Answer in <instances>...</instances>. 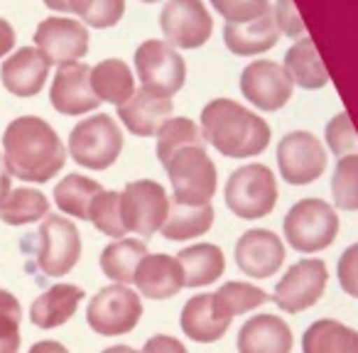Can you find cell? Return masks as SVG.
I'll return each mask as SVG.
<instances>
[{
    "instance_id": "ba28073f",
    "label": "cell",
    "mask_w": 358,
    "mask_h": 353,
    "mask_svg": "<svg viewBox=\"0 0 358 353\" xmlns=\"http://www.w3.org/2000/svg\"><path fill=\"white\" fill-rule=\"evenodd\" d=\"M143 299L128 284H108L91 297L86 324L99 336H125L140 324Z\"/></svg>"
},
{
    "instance_id": "c3c4849f",
    "label": "cell",
    "mask_w": 358,
    "mask_h": 353,
    "mask_svg": "<svg viewBox=\"0 0 358 353\" xmlns=\"http://www.w3.org/2000/svg\"><path fill=\"white\" fill-rule=\"evenodd\" d=\"M45 6L55 13H71V3L69 0H45Z\"/></svg>"
},
{
    "instance_id": "9a60e30c",
    "label": "cell",
    "mask_w": 358,
    "mask_h": 353,
    "mask_svg": "<svg viewBox=\"0 0 358 353\" xmlns=\"http://www.w3.org/2000/svg\"><path fill=\"white\" fill-rule=\"evenodd\" d=\"M32 40L50 64L57 66L81 62L89 52V30L74 17H47L37 25Z\"/></svg>"
},
{
    "instance_id": "1f68e13d",
    "label": "cell",
    "mask_w": 358,
    "mask_h": 353,
    "mask_svg": "<svg viewBox=\"0 0 358 353\" xmlns=\"http://www.w3.org/2000/svg\"><path fill=\"white\" fill-rule=\"evenodd\" d=\"M50 216V199L40 189L17 187L0 199V221L8 226H27Z\"/></svg>"
},
{
    "instance_id": "44dd1931",
    "label": "cell",
    "mask_w": 358,
    "mask_h": 353,
    "mask_svg": "<svg viewBox=\"0 0 358 353\" xmlns=\"http://www.w3.org/2000/svg\"><path fill=\"white\" fill-rule=\"evenodd\" d=\"M118 118L138 138H152L172 118V99L152 89H138L133 99L118 106Z\"/></svg>"
},
{
    "instance_id": "e575fe53",
    "label": "cell",
    "mask_w": 358,
    "mask_h": 353,
    "mask_svg": "<svg viewBox=\"0 0 358 353\" xmlns=\"http://www.w3.org/2000/svg\"><path fill=\"white\" fill-rule=\"evenodd\" d=\"M89 221L96 226V231H101L108 238L118 240L128 236V226L123 221V201H120V192H108L103 189L96 201L91 204Z\"/></svg>"
},
{
    "instance_id": "7a4b0ae2",
    "label": "cell",
    "mask_w": 358,
    "mask_h": 353,
    "mask_svg": "<svg viewBox=\"0 0 358 353\" xmlns=\"http://www.w3.org/2000/svg\"><path fill=\"white\" fill-rule=\"evenodd\" d=\"M201 133L214 150L231 159L258 157L268 150L273 138L268 120L231 99H214L204 106Z\"/></svg>"
},
{
    "instance_id": "60d3db41",
    "label": "cell",
    "mask_w": 358,
    "mask_h": 353,
    "mask_svg": "<svg viewBox=\"0 0 358 353\" xmlns=\"http://www.w3.org/2000/svg\"><path fill=\"white\" fill-rule=\"evenodd\" d=\"M273 15H275V22H278L280 35H287V37H292V40H302L304 20L297 13L294 0H275Z\"/></svg>"
},
{
    "instance_id": "836d02e7",
    "label": "cell",
    "mask_w": 358,
    "mask_h": 353,
    "mask_svg": "<svg viewBox=\"0 0 358 353\" xmlns=\"http://www.w3.org/2000/svg\"><path fill=\"white\" fill-rule=\"evenodd\" d=\"M331 201L338 211H358V152L338 157L334 164Z\"/></svg>"
},
{
    "instance_id": "cb8c5ba5",
    "label": "cell",
    "mask_w": 358,
    "mask_h": 353,
    "mask_svg": "<svg viewBox=\"0 0 358 353\" xmlns=\"http://www.w3.org/2000/svg\"><path fill=\"white\" fill-rule=\"evenodd\" d=\"M81 302H84V289L76 284L59 282L32 302L30 322L40 329H57L74 317Z\"/></svg>"
},
{
    "instance_id": "681fc988",
    "label": "cell",
    "mask_w": 358,
    "mask_h": 353,
    "mask_svg": "<svg viewBox=\"0 0 358 353\" xmlns=\"http://www.w3.org/2000/svg\"><path fill=\"white\" fill-rule=\"evenodd\" d=\"M101 353H140V351H135L133 346H125V343H118V346H108Z\"/></svg>"
},
{
    "instance_id": "5b68a950",
    "label": "cell",
    "mask_w": 358,
    "mask_h": 353,
    "mask_svg": "<svg viewBox=\"0 0 358 353\" xmlns=\"http://www.w3.org/2000/svg\"><path fill=\"white\" fill-rule=\"evenodd\" d=\"M123 150V130L115 123L113 115L94 113L71 128L69 133V154L76 164L86 169H103L113 167L115 159Z\"/></svg>"
},
{
    "instance_id": "4fadbf2b",
    "label": "cell",
    "mask_w": 358,
    "mask_h": 353,
    "mask_svg": "<svg viewBox=\"0 0 358 353\" xmlns=\"http://www.w3.org/2000/svg\"><path fill=\"white\" fill-rule=\"evenodd\" d=\"M164 40L179 50L206 45L214 32V20L201 0H167L159 13Z\"/></svg>"
},
{
    "instance_id": "d4e9b609",
    "label": "cell",
    "mask_w": 358,
    "mask_h": 353,
    "mask_svg": "<svg viewBox=\"0 0 358 353\" xmlns=\"http://www.w3.org/2000/svg\"><path fill=\"white\" fill-rule=\"evenodd\" d=\"M282 66L287 71V76L292 79L294 86L307 91L324 89L329 84V71L324 66L322 57L317 52L312 37L304 35L302 40H297L287 52H285Z\"/></svg>"
},
{
    "instance_id": "7dc6e473",
    "label": "cell",
    "mask_w": 358,
    "mask_h": 353,
    "mask_svg": "<svg viewBox=\"0 0 358 353\" xmlns=\"http://www.w3.org/2000/svg\"><path fill=\"white\" fill-rule=\"evenodd\" d=\"M27 353H69V348L59 341H37Z\"/></svg>"
},
{
    "instance_id": "b9f144b4",
    "label": "cell",
    "mask_w": 358,
    "mask_h": 353,
    "mask_svg": "<svg viewBox=\"0 0 358 353\" xmlns=\"http://www.w3.org/2000/svg\"><path fill=\"white\" fill-rule=\"evenodd\" d=\"M20 322L22 314H0V353L20 351Z\"/></svg>"
},
{
    "instance_id": "8992f818",
    "label": "cell",
    "mask_w": 358,
    "mask_h": 353,
    "mask_svg": "<svg viewBox=\"0 0 358 353\" xmlns=\"http://www.w3.org/2000/svg\"><path fill=\"white\" fill-rule=\"evenodd\" d=\"M167 177L172 185V201L177 204H211L219 187L216 164L201 145L179 150L167 164Z\"/></svg>"
},
{
    "instance_id": "8d00e7d4",
    "label": "cell",
    "mask_w": 358,
    "mask_h": 353,
    "mask_svg": "<svg viewBox=\"0 0 358 353\" xmlns=\"http://www.w3.org/2000/svg\"><path fill=\"white\" fill-rule=\"evenodd\" d=\"M69 3L71 13L96 30L115 27L125 13V0H69Z\"/></svg>"
},
{
    "instance_id": "e0dca14e",
    "label": "cell",
    "mask_w": 358,
    "mask_h": 353,
    "mask_svg": "<svg viewBox=\"0 0 358 353\" xmlns=\"http://www.w3.org/2000/svg\"><path fill=\"white\" fill-rule=\"evenodd\" d=\"M50 103L62 115H86L99 108L101 99L91 86V66L84 62L59 66L52 79Z\"/></svg>"
},
{
    "instance_id": "603a6c76",
    "label": "cell",
    "mask_w": 358,
    "mask_h": 353,
    "mask_svg": "<svg viewBox=\"0 0 358 353\" xmlns=\"http://www.w3.org/2000/svg\"><path fill=\"white\" fill-rule=\"evenodd\" d=\"M224 42L229 47V52H234L236 57H255L273 50L280 42L275 15L268 13V15L250 22H226Z\"/></svg>"
},
{
    "instance_id": "9c48e42d",
    "label": "cell",
    "mask_w": 358,
    "mask_h": 353,
    "mask_svg": "<svg viewBox=\"0 0 358 353\" xmlns=\"http://www.w3.org/2000/svg\"><path fill=\"white\" fill-rule=\"evenodd\" d=\"M329 164V150L309 130H292L278 143V169L287 185L307 187L317 182Z\"/></svg>"
},
{
    "instance_id": "f1b7e54d",
    "label": "cell",
    "mask_w": 358,
    "mask_h": 353,
    "mask_svg": "<svg viewBox=\"0 0 358 353\" xmlns=\"http://www.w3.org/2000/svg\"><path fill=\"white\" fill-rule=\"evenodd\" d=\"M216 211L211 204H169V214L162 224V236L167 240H192L206 236L214 226Z\"/></svg>"
},
{
    "instance_id": "484cf974",
    "label": "cell",
    "mask_w": 358,
    "mask_h": 353,
    "mask_svg": "<svg viewBox=\"0 0 358 353\" xmlns=\"http://www.w3.org/2000/svg\"><path fill=\"white\" fill-rule=\"evenodd\" d=\"M302 353H358V329L324 317L302 333Z\"/></svg>"
},
{
    "instance_id": "ffe728a7",
    "label": "cell",
    "mask_w": 358,
    "mask_h": 353,
    "mask_svg": "<svg viewBox=\"0 0 358 353\" xmlns=\"http://www.w3.org/2000/svg\"><path fill=\"white\" fill-rule=\"evenodd\" d=\"M238 353H292L294 333L278 314H253L236 338Z\"/></svg>"
},
{
    "instance_id": "ac0fdd59",
    "label": "cell",
    "mask_w": 358,
    "mask_h": 353,
    "mask_svg": "<svg viewBox=\"0 0 358 353\" xmlns=\"http://www.w3.org/2000/svg\"><path fill=\"white\" fill-rule=\"evenodd\" d=\"M231 317L221 302L216 299V292H204L194 294L192 299H187V304L182 307L179 314V326L187 333V338L196 343H214L219 338H224V333L229 331Z\"/></svg>"
},
{
    "instance_id": "7bdbcfd3",
    "label": "cell",
    "mask_w": 358,
    "mask_h": 353,
    "mask_svg": "<svg viewBox=\"0 0 358 353\" xmlns=\"http://www.w3.org/2000/svg\"><path fill=\"white\" fill-rule=\"evenodd\" d=\"M140 353H189L187 346L179 338L167 336V333H155L152 338H148Z\"/></svg>"
},
{
    "instance_id": "d6a6232c",
    "label": "cell",
    "mask_w": 358,
    "mask_h": 353,
    "mask_svg": "<svg viewBox=\"0 0 358 353\" xmlns=\"http://www.w3.org/2000/svg\"><path fill=\"white\" fill-rule=\"evenodd\" d=\"M204 133H201V125H196L192 118H169L167 123L159 128L157 133V159L162 164H167L179 150L185 147H194L201 145L204 147Z\"/></svg>"
},
{
    "instance_id": "5bb4252c",
    "label": "cell",
    "mask_w": 358,
    "mask_h": 353,
    "mask_svg": "<svg viewBox=\"0 0 358 353\" xmlns=\"http://www.w3.org/2000/svg\"><path fill=\"white\" fill-rule=\"evenodd\" d=\"M294 84L282 64L270 59H255L241 74V94L258 110L273 113L289 103Z\"/></svg>"
},
{
    "instance_id": "f6af8a7d",
    "label": "cell",
    "mask_w": 358,
    "mask_h": 353,
    "mask_svg": "<svg viewBox=\"0 0 358 353\" xmlns=\"http://www.w3.org/2000/svg\"><path fill=\"white\" fill-rule=\"evenodd\" d=\"M10 185H13V172L6 162V154H0V199L8 196V192L13 189Z\"/></svg>"
},
{
    "instance_id": "bcb514c9",
    "label": "cell",
    "mask_w": 358,
    "mask_h": 353,
    "mask_svg": "<svg viewBox=\"0 0 358 353\" xmlns=\"http://www.w3.org/2000/svg\"><path fill=\"white\" fill-rule=\"evenodd\" d=\"M0 314H22L20 302L8 289H0Z\"/></svg>"
},
{
    "instance_id": "f546056e",
    "label": "cell",
    "mask_w": 358,
    "mask_h": 353,
    "mask_svg": "<svg viewBox=\"0 0 358 353\" xmlns=\"http://www.w3.org/2000/svg\"><path fill=\"white\" fill-rule=\"evenodd\" d=\"M91 86L101 101L123 106L135 94L133 69L123 59H103L96 66H91Z\"/></svg>"
},
{
    "instance_id": "7c38bea8",
    "label": "cell",
    "mask_w": 358,
    "mask_h": 353,
    "mask_svg": "<svg viewBox=\"0 0 358 353\" xmlns=\"http://www.w3.org/2000/svg\"><path fill=\"white\" fill-rule=\"evenodd\" d=\"M37 265L47 278H64L81 258V233L64 216H47L40 226Z\"/></svg>"
},
{
    "instance_id": "3957f363",
    "label": "cell",
    "mask_w": 358,
    "mask_h": 353,
    "mask_svg": "<svg viewBox=\"0 0 358 353\" xmlns=\"http://www.w3.org/2000/svg\"><path fill=\"white\" fill-rule=\"evenodd\" d=\"M341 231L338 209L319 196H307L289 206L282 219L285 243L302 255H317L331 248Z\"/></svg>"
},
{
    "instance_id": "4dcf8cb0",
    "label": "cell",
    "mask_w": 358,
    "mask_h": 353,
    "mask_svg": "<svg viewBox=\"0 0 358 353\" xmlns=\"http://www.w3.org/2000/svg\"><path fill=\"white\" fill-rule=\"evenodd\" d=\"M103 192V187L84 174H66L64 180L55 187V204L62 214L74 216L79 221H89L91 204Z\"/></svg>"
},
{
    "instance_id": "2e32d148",
    "label": "cell",
    "mask_w": 358,
    "mask_h": 353,
    "mask_svg": "<svg viewBox=\"0 0 358 353\" xmlns=\"http://www.w3.org/2000/svg\"><path fill=\"white\" fill-rule=\"evenodd\" d=\"M236 265L250 280H268L278 275L287 258L285 240L270 229H250L236 243Z\"/></svg>"
},
{
    "instance_id": "d590c367",
    "label": "cell",
    "mask_w": 358,
    "mask_h": 353,
    "mask_svg": "<svg viewBox=\"0 0 358 353\" xmlns=\"http://www.w3.org/2000/svg\"><path fill=\"white\" fill-rule=\"evenodd\" d=\"M216 299H219L221 307H224L231 317H241V314L255 312V309H260L263 304H268L270 294L253 282L234 280V282H226L224 287L216 292Z\"/></svg>"
},
{
    "instance_id": "ee69618b",
    "label": "cell",
    "mask_w": 358,
    "mask_h": 353,
    "mask_svg": "<svg viewBox=\"0 0 358 353\" xmlns=\"http://www.w3.org/2000/svg\"><path fill=\"white\" fill-rule=\"evenodd\" d=\"M13 47H15V30L6 17H0V59L10 55Z\"/></svg>"
},
{
    "instance_id": "d6986e66",
    "label": "cell",
    "mask_w": 358,
    "mask_h": 353,
    "mask_svg": "<svg viewBox=\"0 0 358 353\" xmlns=\"http://www.w3.org/2000/svg\"><path fill=\"white\" fill-rule=\"evenodd\" d=\"M50 59L37 47H20L0 66V81L17 99H32L45 89Z\"/></svg>"
},
{
    "instance_id": "8fae6325",
    "label": "cell",
    "mask_w": 358,
    "mask_h": 353,
    "mask_svg": "<svg viewBox=\"0 0 358 353\" xmlns=\"http://www.w3.org/2000/svg\"><path fill=\"white\" fill-rule=\"evenodd\" d=\"M120 201H123V221L128 226V233L143 238H152L169 214V196L164 187L155 180L128 182L120 192Z\"/></svg>"
},
{
    "instance_id": "6da1fadb",
    "label": "cell",
    "mask_w": 358,
    "mask_h": 353,
    "mask_svg": "<svg viewBox=\"0 0 358 353\" xmlns=\"http://www.w3.org/2000/svg\"><path fill=\"white\" fill-rule=\"evenodd\" d=\"M3 154L13 177L45 185L66 164V147L57 130L37 115L15 118L3 133Z\"/></svg>"
},
{
    "instance_id": "30bf717a",
    "label": "cell",
    "mask_w": 358,
    "mask_h": 353,
    "mask_svg": "<svg viewBox=\"0 0 358 353\" xmlns=\"http://www.w3.org/2000/svg\"><path fill=\"white\" fill-rule=\"evenodd\" d=\"M135 71L145 89L172 99L187 79V64L177 47L164 40H145L135 50Z\"/></svg>"
},
{
    "instance_id": "277c9868",
    "label": "cell",
    "mask_w": 358,
    "mask_h": 353,
    "mask_svg": "<svg viewBox=\"0 0 358 353\" xmlns=\"http://www.w3.org/2000/svg\"><path fill=\"white\" fill-rule=\"evenodd\" d=\"M278 177L268 164H243L226 182L224 199L234 216L243 221L265 219L278 206Z\"/></svg>"
},
{
    "instance_id": "f35d334b",
    "label": "cell",
    "mask_w": 358,
    "mask_h": 353,
    "mask_svg": "<svg viewBox=\"0 0 358 353\" xmlns=\"http://www.w3.org/2000/svg\"><path fill=\"white\" fill-rule=\"evenodd\" d=\"M211 6L226 22H250L273 13L270 0H211Z\"/></svg>"
},
{
    "instance_id": "74e56055",
    "label": "cell",
    "mask_w": 358,
    "mask_h": 353,
    "mask_svg": "<svg viewBox=\"0 0 358 353\" xmlns=\"http://www.w3.org/2000/svg\"><path fill=\"white\" fill-rule=\"evenodd\" d=\"M324 145H327V150L336 159L356 152L358 133H356V128H353V120L346 110L336 113L327 123V128H324Z\"/></svg>"
},
{
    "instance_id": "7402d4cb",
    "label": "cell",
    "mask_w": 358,
    "mask_h": 353,
    "mask_svg": "<svg viewBox=\"0 0 358 353\" xmlns=\"http://www.w3.org/2000/svg\"><path fill=\"white\" fill-rule=\"evenodd\" d=\"M135 287H138V292L143 297L162 302V299L179 294V289L185 287V270L172 255L148 253L143 263H140L138 275H135Z\"/></svg>"
},
{
    "instance_id": "83f0119b",
    "label": "cell",
    "mask_w": 358,
    "mask_h": 353,
    "mask_svg": "<svg viewBox=\"0 0 358 353\" xmlns=\"http://www.w3.org/2000/svg\"><path fill=\"white\" fill-rule=\"evenodd\" d=\"M148 255L145 240L138 238H118L108 243L101 253V270L115 284H133L140 263Z\"/></svg>"
},
{
    "instance_id": "4316f807",
    "label": "cell",
    "mask_w": 358,
    "mask_h": 353,
    "mask_svg": "<svg viewBox=\"0 0 358 353\" xmlns=\"http://www.w3.org/2000/svg\"><path fill=\"white\" fill-rule=\"evenodd\" d=\"M179 265L185 270V287H209L224 275L226 255L214 243H194L179 250Z\"/></svg>"
},
{
    "instance_id": "ab89813d",
    "label": "cell",
    "mask_w": 358,
    "mask_h": 353,
    "mask_svg": "<svg viewBox=\"0 0 358 353\" xmlns=\"http://www.w3.org/2000/svg\"><path fill=\"white\" fill-rule=\"evenodd\" d=\"M336 280L343 294L358 299V243H351L336 263Z\"/></svg>"
},
{
    "instance_id": "f907efd6",
    "label": "cell",
    "mask_w": 358,
    "mask_h": 353,
    "mask_svg": "<svg viewBox=\"0 0 358 353\" xmlns=\"http://www.w3.org/2000/svg\"><path fill=\"white\" fill-rule=\"evenodd\" d=\"M140 3H159V0H140Z\"/></svg>"
},
{
    "instance_id": "52a82bcc",
    "label": "cell",
    "mask_w": 358,
    "mask_h": 353,
    "mask_svg": "<svg viewBox=\"0 0 358 353\" xmlns=\"http://www.w3.org/2000/svg\"><path fill=\"white\" fill-rule=\"evenodd\" d=\"M329 287V265L322 258H302L292 263L275 284L273 299L282 312L302 314L322 302Z\"/></svg>"
}]
</instances>
